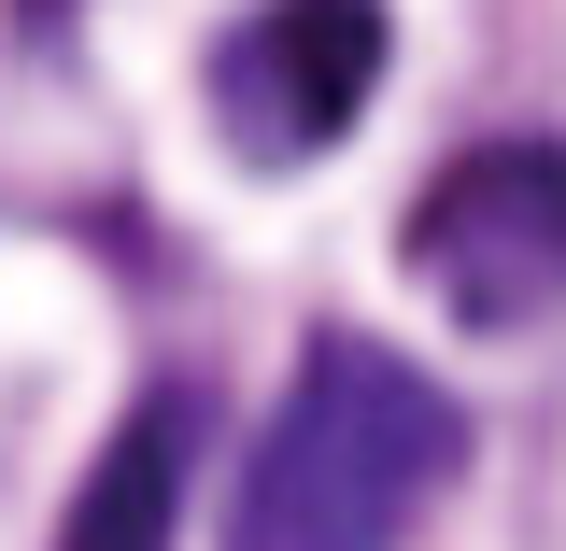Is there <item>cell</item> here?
Wrapping results in <instances>:
<instances>
[{
	"label": "cell",
	"mask_w": 566,
	"mask_h": 551,
	"mask_svg": "<svg viewBox=\"0 0 566 551\" xmlns=\"http://www.w3.org/2000/svg\"><path fill=\"white\" fill-rule=\"evenodd\" d=\"M453 467H468V411L397 340L326 326V340L297 353L255 467H241L227 551H397Z\"/></svg>",
	"instance_id": "1"
},
{
	"label": "cell",
	"mask_w": 566,
	"mask_h": 551,
	"mask_svg": "<svg viewBox=\"0 0 566 551\" xmlns=\"http://www.w3.org/2000/svg\"><path fill=\"white\" fill-rule=\"evenodd\" d=\"M397 255L453 326H538L566 311V141H468L453 170H424Z\"/></svg>",
	"instance_id": "2"
},
{
	"label": "cell",
	"mask_w": 566,
	"mask_h": 551,
	"mask_svg": "<svg viewBox=\"0 0 566 551\" xmlns=\"http://www.w3.org/2000/svg\"><path fill=\"white\" fill-rule=\"evenodd\" d=\"M382 43H397L382 0H270V14L227 29V57H212V114H227V141H255L270 170H297V156H326V141L368 114Z\"/></svg>",
	"instance_id": "3"
},
{
	"label": "cell",
	"mask_w": 566,
	"mask_h": 551,
	"mask_svg": "<svg viewBox=\"0 0 566 551\" xmlns=\"http://www.w3.org/2000/svg\"><path fill=\"white\" fill-rule=\"evenodd\" d=\"M170 509H185V396H156V411H128L99 438L57 551H170Z\"/></svg>",
	"instance_id": "4"
}]
</instances>
